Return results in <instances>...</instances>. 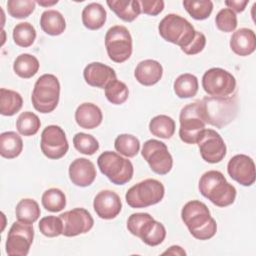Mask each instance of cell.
Masks as SVG:
<instances>
[{
    "label": "cell",
    "mask_w": 256,
    "mask_h": 256,
    "mask_svg": "<svg viewBox=\"0 0 256 256\" xmlns=\"http://www.w3.org/2000/svg\"><path fill=\"white\" fill-rule=\"evenodd\" d=\"M181 218L191 235L198 240H208L216 234V221L206 204L199 200L187 202L181 210Z\"/></svg>",
    "instance_id": "cell-1"
},
{
    "label": "cell",
    "mask_w": 256,
    "mask_h": 256,
    "mask_svg": "<svg viewBox=\"0 0 256 256\" xmlns=\"http://www.w3.org/2000/svg\"><path fill=\"white\" fill-rule=\"evenodd\" d=\"M198 188L205 198L218 207L229 206L236 198V188L217 170L205 172L200 177Z\"/></svg>",
    "instance_id": "cell-2"
},
{
    "label": "cell",
    "mask_w": 256,
    "mask_h": 256,
    "mask_svg": "<svg viewBox=\"0 0 256 256\" xmlns=\"http://www.w3.org/2000/svg\"><path fill=\"white\" fill-rule=\"evenodd\" d=\"M201 115L206 124L222 128L229 124L237 114V101L235 97L206 96L199 100Z\"/></svg>",
    "instance_id": "cell-3"
},
{
    "label": "cell",
    "mask_w": 256,
    "mask_h": 256,
    "mask_svg": "<svg viewBox=\"0 0 256 256\" xmlns=\"http://www.w3.org/2000/svg\"><path fill=\"white\" fill-rule=\"evenodd\" d=\"M128 231L139 237L148 246L161 244L166 237L164 225L156 221L149 213H133L127 220Z\"/></svg>",
    "instance_id": "cell-4"
},
{
    "label": "cell",
    "mask_w": 256,
    "mask_h": 256,
    "mask_svg": "<svg viewBox=\"0 0 256 256\" xmlns=\"http://www.w3.org/2000/svg\"><path fill=\"white\" fill-rule=\"evenodd\" d=\"M158 31L165 41L178 45L181 50L192 42L196 34V30L188 20L173 13L167 14L160 21Z\"/></svg>",
    "instance_id": "cell-5"
},
{
    "label": "cell",
    "mask_w": 256,
    "mask_h": 256,
    "mask_svg": "<svg viewBox=\"0 0 256 256\" xmlns=\"http://www.w3.org/2000/svg\"><path fill=\"white\" fill-rule=\"evenodd\" d=\"M60 83L53 74H43L35 82L31 101L35 110L40 113H50L58 105Z\"/></svg>",
    "instance_id": "cell-6"
},
{
    "label": "cell",
    "mask_w": 256,
    "mask_h": 256,
    "mask_svg": "<svg viewBox=\"0 0 256 256\" xmlns=\"http://www.w3.org/2000/svg\"><path fill=\"white\" fill-rule=\"evenodd\" d=\"M98 167L113 184L124 185L129 182L134 173V168L130 160L123 158L116 152L105 151L97 159Z\"/></svg>",
    "instance_id": "cell-7"
},
{
    "label": "cell",
    "mask_w": 256,
    "mask_h": 256,
    "mask_svg": "<svg viewBox=\"0 0 256 256\" xmlns=\"http://www.w3.org/2000/svg\"><path fill=\"white\" fill-rule=\"evenodd\" d=\"M165 193L164 185L156 179H145L128 189L125 195L132 208H145L159 203Z\"/></svg>",
    "instance_id": "cell-8"
},
{
    "label": "cell",
    "mask_w": 256,
    "mask_h": 256,
    "mask_svg": "<svg viewBox=\"0 0 256 256\" xmlns=\"http://www.w3.org/2000/svg\"><path fill=\"white\" fill-rule=\"evenodd\" d=\"M105 48L109 58L116 63H123L132 54V37L122 25L110 27L105 35Z\"/></svg>",
    "instance_id": "cell-9"
},
{
    "label": "cell",
    "mask_w": 256,
    "mask_h": 256,
    "mask_svg": "<svg viewBox=\"0 0 256 256\" xmlns=\"http://www.w3.org/2000/svg\"><path fill=\"white\" fill-rule=\"evenodd\" d=\"M179 137L187 144H195L205 129V121L201 115L199 100L184 106L179 116Z\"/></svg>",
    "instance_id": "cell-10"
},
{
    "label": "cell",
    "mask_w": 256,
    "mask_h": 256,
    "mask_svg": "<svg viewBox=\"0 0 256 256\" xmlns=\"http://www.w3.org/2000/svg\"><path fill=\"white\" fill-rule=\"evenodd\" d=\"M202 87L212 97H230L235 92L236 80L230 72L214 67L204 73Z\"/></svg>",
    "instance_id": "cell-11"
},
{
    "label": "cell",
    "mask_w": 256,
    "mask_h": 256,
    "mask_svg": "<svg viewBox=\"0 0 256 256\" xmlns=\"http://www.w3.org/2000/svg\"><path fill=\"white\" fill-rule=\"evenodd\" d=\"M142 156L149 164L151 170L159 175L168 174L173 166V158L165 143L150 139L142 147Z\"/></svg>",
    "instance_id": "cell-12"
},
{
    "label": "cell",
    "mask_w": 256,
    "mask_h": 256,
    "mask_svg": "<svg viewBox=\"0 0 256 256\" xmlns=\"http://www.w3.org/2000/svg\"><path fill=\"white\" fill-rule=\"evenodd\" d=\"M34 239V229L31 224L14 222L9 229L6 240V253L9 256H26Z\"/></svg>",
    "instance_id": "cell-13"
},
{
    "label": "cell",
    "mask_w": 256,
    "mask_h": 256,
    "mask_svg": "<svg viewBox=\"0 0 256 256\" xmlns=\"http://www.w3.org/2000/svg\"><path fill=\"white\" fill-rule=\"evenodd\" d=\"M40 147L42 153L49 159L62 158L69 149L64 130L57 125H49L41 133Z\"/></svg>",
    "instance_id": "cell-14"
},
{
    "label": "cell",
    "mask_w": 256,
    "mask_h": 256,
    "mask_svg": "<svg viewBox=\"0 0 256 256\" xmlns=\"http://www.w3.org/2000/svg\"><path fill=\"white\" fill-rule=\"evenodd\" d=\"M197 144L201 157L208 163H219L226 155V144L220 134L213 129L205 128L201 132Z\"/></svg>",
    "instance_id": "cell-15"
},
{
    "label": "cell",
    "mask_w": 256,
    "mask_h": 256,
    "mask_svg": "<svg viewBox=\"0 0 256 256\" xmlns=\"http://www.w3.org/2000/svg\"><path fill=\"white\" fill-rule=\"evenodd\" d=\"M63 223L62 234L66 237H74L87 233L94 225L91 214L84 208H74L59 215Z\"/></svg>",
    "instance_id": "cell-16"
},
{
    "label": "cell",
    "mask_w": 256,
    "mask_h": 256,
    "mask_svg": "<svg viewBox=\"0 0 256 256\" xmlns=\"http://www.w3.org/2000/svg\"><path fill=\"white\" fill-rule=\"evenodd\" d=\"M229 176L243 186H251L255 182V164L252 158L245 154L233 156L227 164Z\"/></svg>",
    "instance_id": "cell-17"
},
{
    "label": "cell",
    "mask_w": 256,
    "mask_h": 256,
    "mask_svg": "<svg viewBox=\"0 0 256 256\" xmlns=\"http://www.w3.org/2000/svg\"><path fill=\"white\" fill-rule=\"evenodd\" d=\"M93 208L100 218L110 220L121 212L122 203L119 195L114 191L102 190L95 196Z\"/></svg>",
    "instance_id": "cell-18"
},
{
    "label": "cell",
    "mask_w": 256,
    "mask_h": 256,
    "mask_svg": "<svg viewBox=\"0 0 256 256\" xmlns=\"http://www.w3.org/2000/svg\"><path fill=\"white\" fill-rule=\"evenodd\" d=\"M83 77L88 85L105 89L111 81L116 79V73L108 65L101 62H92L84 68Z\"/></svg>",
    "instance_id": "cell-19"
},
{
    "label": "cell",
    "mask_w": 256,
    "mask_h": 256,
    "mask_svg": "<svg viewBox=\"0 0 256 256\" xmlns=\"http://www.w3.org/2000/svg\"><path fill=\"white\" fill-rule=\"evenodd\" d=\"M69 178L76 186H90L96 178L95 165L86 158H77L69 166Z\"/></svg>",
    "instance_id": "cell-20"
},
{
    "label": "cell",
    "mask_w": 256,
    "mask_h": 256,
    "mask_svg": "<svg viewBox=\"0 0 256 256\" xmlns=\"http://www.w3.org/2000/svg\"><path fill=\"white\" fill-rule=\"evenodd\" d=\"M163 75L162 65L152 59H146L138 63L135 68L134 76L136 80L144 86H152L159 82Z\"/></svg>",
    "instance_id": "cell-21"
},
{
    "label": "cell",
    "mask_w": 256,
    "mask_h": 256,
    "mask_svg": "<svg viewBox=\"0 0 256 256\" xmlns=\"http://www.w3.org/2000/svg\"><path fill=\"white\" fill-rule=\"evenodd\" d=\"M231 50L239 56H248L255 51L256 37L252 29L240 28L236 30L230 39Z\"/></svg>",
    "instance_id": "cell-22"
},
{
    "label": "cell",
    "mask_w": 256,
    "mask_h": 256,
    "mask_svg": "<svg viewBox=\"0 0 256 256\" xmlns=\"http://www.w3.org/2000/svg\"><path fill=\"white\" fill-rule=\"evenodd\" d=\"M103 119L101 109L93 103H82L75 111L76 123L84 129H94L98 127Z\"/></svg>",
    "instance_id": "cell-23"
},
{
    "label": "cell",
    "mask_w": 256,
    "mask_h": 256,
    "mask_svg": "<svg viewBox=\"0 0 256 256\" xmlns=\"http://www.w3.org/2000/svg\"><path fill=\"white\" fill-rule=\"evenodd\" d=\"M109 8L123 21L132 22L141 13L139 1L136 0H108Z\"/></svg>",
    "instance_id": "cell-24"
},
{
    "label": "cell",
    "mask_w": 256,
    "mask_h": 256,
    "mask_svg": "<svg viewBox=\"0 0 256 256\" xmlns=\"http://www.w3.org/2000/svg\"><path fill=\"white\" fill-rule=\"evenodd\" d=\"M107 13L99 3H90L82 11V23L89 30H98L106 22Z\"/></svg>",
    "instance_id": "cell-25"
},
{
    "label": "cell",
    "mask_w": 256,
    "mask_h": 256,
    "mask_svg": "<svg viewBox=\"0 0 256 256\" xmlns=\"http://www.w3.org/2000/svg\"><path fill=\"white\" fill-rule=\"evenodd\" d=\"M40 26L46 34L58 36L66 29V21L59 11L46 10L41 14Z\"/></svg>",
    "instance_id": "cell-26"
},
{
    "label": "cell",
    "mask_w": 256,
    "mask_h": 256,
    "mask_svg": "<svg viewBox=\"0 0 256 256\" xmlns=\"http://www.w3.org/2000/svg\"><path fill=\"white\" fill-rule=\"evenodd\" d=\"M23 150L22 138L14 131L3 132L0 135V154L6 159L18 157Z\"/></svg>",
    "instance_id": "cell-27"
},
{
    "label": "cell",
    "mask_w": 256,
    "mask_h": 256,
    "mask_svg": "<svg viewBox=\"0 0 256 256\" xmlns=\"http://www.w3.org/2000/svg\"><path fill=\"white\" fill-rule=\"evenodd\" d=\"M41 211L38 203L31 198L21 199L15 208V215L18 221L33 224L40 217Z\"/></svg>",
    "instance_id": "cell-28"
},
{
    "label": "cell",
    "mask_w": 256,
    "mask_h": 256,
    "mask_svg": "<svg viewBox=\"0 0 256 256\" xmlns=\"http://www.w3.org/2000/svg\"><path fill=\"white\" fill-rule=\"evenodd\" d=\"M23 105L22 96L10 89H0V113L4 116H13Z\"/></svg>",
    "instance_id": "cell-29"
},
{
    "label": "cell",
    "mask_w": 256,
    "mask_h": 256,
    "mask_svg": "<svg viewBox=\"0 0 256 256\" xmlns=\"http://www.w3.org/2000/svg\"><path fill=\"white\" fill-rule=\"evenodd\" d=\"M174 92L179 98H191L194 97L199 88L198 79L195 75L190 73H184L179 75L174 81Z\"/></svg>",
    "instance_id": "cell-30"
},
{
    "label": "cell",
    "mask_w": 256,
    "mask_h": 256,
    "mask_svg": "<svg viewBox=\"0 0 256 256\" xmlns=\"http://www.w3.org/2000/svg\"><path fill=\"white\" fill-rule=\"evenodd\" d=\"M38 59L31 54L24 53L17 56L13 64V70L16 75L21 78L28 79L33 77L39 70Z\"/></svg>",
    "instance_id": "cell-31"
},
{
    "label": "cell",
    "mask_w": 256,
    "mask_h": 256,
    "mask_svg": "<svg viewBox=\"0 0 256 256\" xmlns=\"http://www.w3.org/2000/svg\"><path fill=\"white\" fill-rule=\"evenodd\" d=\"M149 130L156 137L170 139L175 133V121L167 115H157L150 120Z\"/></svg>",
    "instance_id": "cell-32"
},
{
    "label": "cell",
    "mask_w": 256,
    "mask_h": 256,
    "mask_svg": "<svg viewBox=\"0 0 256 256\" xmlns=\"http://www.w3.org/2000/svg\"><path fill=\"white\" fill-rule=\"evenodd\" d=\"M41 126L39 117L30 111L22 112L16 121L17 131L23 136L35 135Z\"/></svg>",
    "instance_id": "cell-33"
},
{
    "label": "cell",
    "mask_w": 256,
    "mask_h": 256,
    "mask_svg": "<svg viewBox=\"0 0 256 256\" xmlns=\"http://www.w3.org/2000/svg\"><path fill=\"white\" fill-rule=\"evenodd\" d=\"M36 39V30L29 22L16 24L13 29V40L16 45L27 48L31 46Z\"/></svg>",
    "instance_id": "cell-34"
},
{
    "label": "cell",
    "mask_w": 256,
    "mask_h": 256,
    "mask_svg": "<svg viewBox=\"0 0 256 256\" xmlns=\"http://www.w3.org/2000/svg\"><path fill=\"white\" fill-rule=\"evenodd\" d=\"M114 147L120 154L132 158L138 154L140 150V142L138 138L131 134H120L114 141Z\"/></svg>",
    "instance_id": "cell-35"
},
{
    "label": "cell",
    "mask_w": 256,
    "mask_h": 256,
    "mask_svg": "<svg viewBox=\"0 0 256 256\" xmlns=\"http://www.w3.org/2000/svg\"><path fill=\"white\" fill-rule=\"evenodd\" d=\"M41 202L47 211L59 212L66 206V196L62 190L50 188L43 193Z\"/></svg>",
    "instance_id": "cell-36"
},
{
    "label": "cell",
    "mask_w": 256,
    "mask_h": 256,
    "mask_svg": "<svg viewBox=\"0 0 256 256\" xmlns=\"http://www.w3.org/2000/svg\"><path fill=\"white\" fill-rule=\"evenodd\" d=\"M183 6L189 15L196 20L207 19L213 10V2L210 0H185Z\"/></svg>",
    "instance_id": "cell-37"
},
{
    "label": "cell",
    "mask_w": 256,
    "mask_h": 256,
    "mask_svg": "<svg viewBox=\"0 0 256 256\" xmlns=\"http://www.w3.org/2000/svg\"><path fill=\"white\" fill-rule=\"evenodd\" d=\"M105 96L110 103L121 105L128 99L129 90L124 82L115 79L105 87Z\"/></svg>",
    "instance_id": "cell-38"
},
{
    "label": "cell",
    "mask_w": 256,
    "mask_h": 256,
    "mask_svg": "<svg viewBox=\"0 0 256 256\" xmlns=\"http://www.w3.org/2000/svg\"><path fill=\"white\" fill-rule=\"evenodd\" d=\"M73 144L77 151L85 155H93L99 149V143L96 138L83 132H79L74 135Z\"/></svg>",
    "instance_id": "cell-39"
},
{
    "label": "cell",
    "mask_w": 256,
    "mask_h": 256,
    "mask_svg": "<svg viewBox=\"0 0 256 256\" xmlns=\"http://www.w3.org/2000/svg\"><path fill=\"white\" fill-rule=\"evenodd\" d=\"M36 2L32 0H9L7 10L10 16L16 19L28 17L35 9Z\"/></svg>",
    "instance_id": "cell-40"
},
{
    "label": "cell",
    "mask_w": 256,
    "mask_h": 256,
    "mask_svg": "<svg viewBox=\"0 0 256 256\" xmlns=\"http://www.w3.org/2000/svg\"><path fill=\"white\" fill-rule=\"evenodd\" d=\"M39 230L46 237H57L63 232V223L60 217L53 215L46 216L40 219Z\"/></svg>",
    "instance_id": "cell-41"
},
{
    "label": "cell",
    "mask_w": 256,
    "mask_h": 256,
    "mask_svg": "<svg viewBox=\"0 0 256 256\" xmlns=\"http://www.w3.org/2000/svg\"><path fill=\"white\" fill-rule=\"evenodd\" d=\"M216 26L219 30L223 32H232L237 27V16L229 8L221 9L215 18Z\"/></svg>",
    "instance_id": "cell-42"
},
{
    "label": "cell",
    "mask_w": 256,
    "mask_h": 256,
    "mask_svg": "<svg viewBox=\"0 0 256 256\" xmlns=\"http://www.w3.org/2000/svg\"><path fill=\"white\" fill-rule=\"evenodd\" d=\"M139 4L141 12L151 16H157L164 9V1L162 0H141Z\"/></svg>",
    "instance_id": "cell-43"
},
{
    "label": "cell",
    "mask_w": 256,
    "mask_h": 256,
    "mask_svg": "<svg viewBox=\"0 0 256 256\" xmlns=\"http://www.w3.org/2000/svg\"><path fill=\"white\" fill-rule=\"evenodd\" d=\"M205 45H206L205 35L202 32L196 31L195 37L192 40V42L187 47L182 49V51L187 55H195L203 51V49L205 48Z\"/></svg>",
    "instance_id": "cell-44"
},
{
    "label": "cell",
    "mask_w": 256,
    "mask_h": 256,
    "mask_svg": "<svg viewBox=\"0 0 256 256\" xmlns=\"http://www.w3.org/2000/svg\"><path fill=\"white\" fill-rule=\"evenodd\" d=\"M248 0H231V1H225V5L228 6L229 9H231L234 13H240L243 12L246 8V5L248 4Z\"/></svg>",
    "instance_id": "cell-45"
},
{
    "label": "cell",
    "mask_w": 256,
    "mask_h": 256,
    "mask_svg": "<svg viewBox=\"0 0 256 256\" xmlns=\"http://www.w3.org/2000/svg\"><path fill=\"white\" fill-rule=\"evenodd\" d=\"M165 254H171V255H186V252L182 249V247L177 246V245H173L171 246L168 250H166L165 252H163V255Z\"/></svg>",
    "instance_id": "cell-46"
},
{
    "label": "cell",
    "mask_w": 256,
    "mask_h": 256,
    "mask_svg": "<svg viewBox=\"0 0 256 256\" xmlns=\"http://www.w3.org/2000/svg\"><path fill=\"white\" fill-rule=\"evenodd\" d=\"M58 2V0H54V1H51V2H47V1H36V3H38L39 5L41 6H52L54 4H56Z\"/></svg>",
    "instance_id": "cell-47"
}]
</instances>
